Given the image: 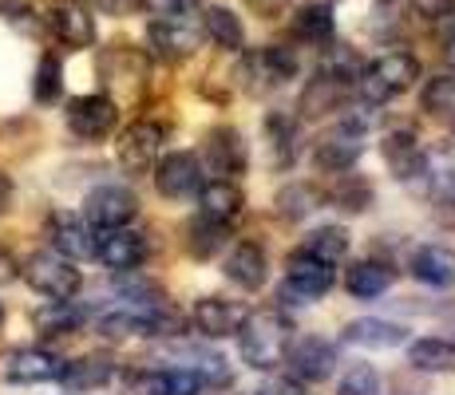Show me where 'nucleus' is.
<instances>
[{"mask_svg": "<svg viewBox=\"0 0 455 395\" xmlns=\"http://www.w3.org/2000/svg\"><path fill=\"white\" fill-rule=\"evenodd\" d=\"M234 336H238L242 364H250L253 372H274V367L285 364V352L297 340V328L282 309H253L242 316Z\"/></svg>", "mask_w": 455, "mask_h": 395, "instance_id": "f257e3e1", "label": "nucleus"}, {"mask_svg": "<svg viewBox=\"0 0 455 395\" xmlns=\"http://www.w3.org/2000/svg\"><path fill=\"white\" fill-rule=\"evenodd\" d=\"M416 79H419V59L412 51H384L380 59L361 67V75H356V95H361V103L384 107V103H392L396 95L412 91Z\"/></svg>", "mask_w": 455, "mask_h": 395, "instance_id": "f03ea898", "label": "nucleus"}, {"mask_svg": "<svg viewBox=\"0 0 455 395\" xmlns=\"http://www.w3.org/2000/svg\"><path fill=\"white\" fill-rule=\"evenodd\" d=\"M234 75H238V87L246 95H266L297 75V56L285 43H266V48L242 51V64Z\"/></svg>", "mask_w": 455, "mask_h": 395, "instance_id": "7ed1b4c3", "label": "nucleus"}, {"mask_svg": "<svg viewBox=\"0 0 455 395\" xmlns=\"http://www.w3.org/2000/svg\"><path fill=\"white\" fill-rule=\"evenodd\" d=\"M20 277L32 285V293L48 296V301H76V293L84 288V277H80V269H76V261L60 257L56 249L32 253L20 265Z\"/></svg>", "mask_w": 455, "mask_h": 395, "instance_id": "20e7f679", "label": "nucleus"}, {"mask_svg": "<svg viewBox=\"0 0 455 395\" xmlns=\"http://www.w3.org/2000/svg\"><path fill=\"white\" fill-rule=\"evenodd\" d=\"M337 285V265H329V261L313 257L309 249H293L290 257H285V285H282V296L290 304H313L321 301V296L329 293V288Z\"/></svg>", "mask_w": 455, "mask_h": 395, "instance_id": "39448f33", "label": "nucleus"}, {"mask_svg": "<svg viewBox=\"0 0 455 395\" xmlns=\"http://www.w3.org/2000/svg\"><path fill=\"white\" fill-rule=\"evenodd\" d=\"M348 95H353V79L321 64L317 72L305 79L301 95H297V119H305V122L325 119V115H332V111L345 107Z\"/></svg>", "mask_w": 455, "mask_h": 395, "instance_id": "423d86ee", "label": "nucleus"}, {"mask_svg": "<svg viewBox=\"0 0 455 395\" xmlns=\"http://www.w3.org/2000/svg\"><path fill=\"white\" fill-rule=\"evenodd\" d=\"M203 170L210 178H238L250 166V151H246V135L238 127H210L203 135V154H198Z\"/></svg>", "mask_w": 455, "mask_h": 395, "instance_id": "0eeeda50", "label": "nucleus"}, {"mask_svg": "<svg viewBox=\"0 0 455 395\" xmlns=\"http://www.w3.org/2000/svg\"><path fill=\"white\" fill-rule=\"evenodd\" d=\"M116 127H119V103L111 95L95 91L68 103V130L76 138H84V143H103L108 135H116Z\"/></svg>", "mask_w": 455, "mask_h": 395, "instance_id": "6e6552de", "label": "nucleus"}, {"mask_svg": "<svg viewBox=\"0 0 455 395\" xmlns=\"http://www.w3.org/2000/svg\"><path fill=\"white\" fill-rule=\"evenodd\" d=\"M419 178L427 182L432 214L443 225H455V143H443L432 154H424V174Z\"/></svg>", "mask_w": 455, "mask_h": 395, "instance_id": "1a4fd4ad", "label": "nucleus"}, {"mask_svg": "<svg viewBox=\"0 0 455 395\" xmlns=\"http://www.w3.org/2000/svg\"><path fill=\"white\" fill-rule=\"evenodd\" d=\"M159 151H163V127L151 119H139L124 127V135L116 138V158L127 174H151L155 162H159Z\"/></svg>", "mask_w": 455, "mask_h": 395, "instance_id": "9d476101", "label": "nucleus"}, {"mask_svg": "<svg viewBox=\"0 0 455 395\" xmlns=\"http://www.w3.org/2000/svg\"><path fill=\"white\" fill-rule=\"evenodd\" d=\"M155 190L166 198V201H182V198H195L198 186L206 182V170L198 162L195 151H174V154H163L155 162Z\"/></svg>", "mask_w": 455, "mask_h": 395, "instance_id": "9b49d317", "label": "nucleus"}, {"mask_svg": "<svg viewBox=\"0 0 455 395\" xmlns=\"http://www.w3.org/2000/svg\"><path fill=\"white\" fill-rule=\"evenodd\" d=\"M139 214V198L131 194L127 186H95L92 194L84 198V217L95 225V230H119V225H131Z\"/></svg>", "mask_w": 455, "mask_h": 395, "instance_id": "f8f14e48", "label": "nucleus"}, {"mask_svg": "<svg viewBox=\"0 0 455 395\" xmlns=\"http://www.w3.org/2000/svg\"><path fill=\"white\" fill-rule=\"evenodd\" d=\"M147 48L166 64H179V59H190L198 51V32L187 24V16L163 12L147 24Z\"/></svg>", "mask_w": 455, "mask_h": 395, "instance_id": "ddd939ff", "label": "nucleus"}, {"mask_svg": "<svg viewBox=\"0 0 455 395\" xmlns=\"http://www.w3.org/2000/svg\"><path fill=\"white\" fill-rule=\"evenodd\" d=\"M285 367L297 383H321L337 372V348L325 336H305L293 340L290 352H285Z\"/></svg>", "mask_w": 455, "mask_h": 395, "instance_id": "4468645a", "label": "nucleus"}, {"mask_svg": "<svg viewBox=\"0 0 455 395\" xmlns=\"http://www.w3.org/2000/svg\"><path fill=\"white\" fill-rule=\"evenodd\" d=\"M364 154V130L348 127V122H337V130H329L317 146H313V166L321 174H345L361 162Z\"/></svg>", "mask_w": 455, "mask_h": 395, "instance_id": "2eb2a0df", "label": "nucleus"}, {"mask_svg": "<svg viewBox=\"0 0 455 395\" xmlns=\"http://www.w3.org/2000/svg\"><path fill=\"white\" fill-rule=\"evenodd\" d=\"M95 261H103V269H111V273H135L147 261V237L127 230V225H119V230H100Z\"/></svg>", "mask_w": 455, "mask_h": 395, "instance_id": "dca6fc26", "label": "nucleus"}, {"mask_svg": "<svg viewBox=\"0 0 455 395\" xmlns=\"http://www.w3.org/2000/svg\"><path fill=\"white\" fill-rule=\"evenodd\" d=\"M424 154L427 151L419 146L412 127H396L380 138V158H384V166L392 170L396 182H416L419 174H424Z\"/></svg>", "mask_w": 455, "mask_h": 395, "instance_id": "f3484780", "label": "nucleus"}, {"mask_svg": "<svg viewBox=\"0 0 455 395\" xmlns=\"http://www.w3.org/2000/svg\"><path fill=\"white\" fill-rule=\"evenodd\" d=\"M261 130H266L269 162H274L277 170H290L297 158H301V119L285 115V111H266Z\"/></svg>", "mask_w": 455, "mask_h": 395, "instance_id": "a211bd4d", "label": "nucleus"}, {"mask_svg": "<svg viewBox=\"0 0 455 395\" xmlns=\"http://www.w3.org/2000/svg\"><path fill=\"white\" fill-rule=\"evenodd\" d=\"M340 340L353 348H369V352H388V348L408 344V328L396 320H384V316H361V320H348Z\"/></svg>", "mask_w": 455, "mask_h": 395, "instance_id": "6ab92c4d", "label": "nucleus"}, {"mask_svg": "<svg viewBox=\"0 0 455 395\" xmlns=\"http://www.w3.org/2000/svg\"><path fill=\"white\" fill-rule=\"evenodd\" d=\"M242 316H246L242 304L226 301V296H203V301H195V309H190V324H195L198 336L222 340V336H234V332H238Z\"/></svg>", "mask_w": 455, "mask_h": 395, "instance_id": "aec40b11", "label": "nucleus"}, {"mask_svg": "<svg viewBox=\"0 0 455 395\" xmlns=\"http://www.w3.org/2000/svg\"><path fill=\"white\" fill-rule=\"evenodd\" d=\"M48 24L60 43L68 48H92L95 43V16L84 8V0H56L48 12Z\"/></svg>", "mask_w": 455, "mask_h": 395, "instance_id": "412c9836", "label": "nucleus"}, {"mask_svg": "<svg viewBox=\"0 0 455 395\" xmlns=\"http://www.w3.org/2000/svg\"><path fill=\"white\" fill-rule=\"evenodd\" d=\"M48 237H52V249H56L60 257H68V261H87V257H95V241H100V230H95L87 217L80 222V217L60 214V217H52Z\"/></svg>", "mask_w": 455, "mask_h": 395, "instance_id": "4be33fe9", "label": "nucleus"}, {"mask_svg": "<svg viewBox=\"0 0 455 395\" xmlns=\"http://www.w3.org/2000/svg\"><path fill=\"white\" fill-rule=\"evenodd\" d=\"M222 273L230 285H238L242 293H258V288L269 280V261H266V253H261V245L238 241L230 253H226Z\"/></svg>", "mask_w": 455, "mask_h": 395, "instance_id": "5701e85b", "label": "nucleus"}, {"mask_svg": "<svg viewBox=\"0 0 455 395\" xmlns=\"http://www.w3.org/2000/svg\"><path fill=\"white\" fill-rule=\"evenodd\" d=\"M246 209V194H242L238 182L230 178H210L198 186V214L210 217V222H222V225H234Z\"/></svg>", "mask_w": 455, "mask_h": 395, "instance_id": "b1692460", "label": "nucleus"}, {"mask_svg": "<svg viewBox=\"0 0 455 395\" xmlns=\"http://www.w3.org/2000/svg\"><path fill=\"white\" fill-rule=\"evenodd\" d=\"M139 395H203L206 380L198 367H151V372H139L135 380Z\"/></svg>", "mask_w": 455, "mask_h": 395, "instance_id": "393cba45", "label": "nucleus"}, {"mask_svg": "<svg viewBox=\"0 0 455 395\" xmlns=\"http://www.w3.org/2000/svg\"><path fill=\"white\" fill-rule=\"evenodd\" d=\"M64 372V359L48 348H16L4 359V380L12 383H52Z\"/></svg>", "mask_w": 455, "mask_h": 395, "instance_id": "a878e982", "label": "nucleus"}, {"mask_svg": "<svg viewBox=\"0 0 455 395\" xmlns=\"http://www.w3.org/2000/svg\"><path fill=\"white\" fill-rule=\"evenodd\" d=\"M408 273L427 288H455V249H448V245H419L408 257Z\"/></svg>", "mask_w": 455, "mask_h": 395, "instance_id": "bb28decb", "label": "nucleus"}, {"mask_svg": "<svg viewBox=\"0 0 455 395\" xmlns=\"http://www.w3.org/2000/svg\"><path fill=\"white\" fill-rule=\"evenodd\" d=\"M392 280H396V269L376 257H361L345 269V288L356 301H376V296H384L392 288Z\"/></svg>", "mask_w": 455, "mask_h": 395, "instance_id": "cd10ccee", "label": "nucleus"}, {"mask_svg": "<svg viewBox=\"0 0 455 395\" xmlns=\"http://www.w3.org/2000/svg\"><path fill=\"white\" fill-rule=\"evenodd\" d=\"M408 364H412L416 372H432V375L455 372V340H448V336L408 340Z\"/></svg>", "mask_w": 455, "mask_h": 395, "instance_id": "c85d7f7f", "label": "nucleus"}, {"mask_svg": "<svg viewBox=\"0 0 455 395\" xmlns=\"http://www.w3.org/2000/svg\"><path fill=\"white\" fill-rule=\"evenodd\" d=\"M111 380H116V364H111L108 356L72 359V364H64V372H60V383H64L68 391H95V388H108Z\"/></svg>", "mask_w": 455, "mask_h": 395, "instance_id": "c756f323", "label": "nucleus"}, {"mask_svg": "<svg viewBox=\"0 0 455 395\" xmlns=\"http://www.w3.org/2000/svg\"><path fill=\"white\" fill-rule=\"evenodd\" d=\"M203 32L218 43V48H226V51H242V48H246V28H242V16L234 12V8H226V4L203 8Z\"/></svg>", "mask_w": 455, "mask_h": 395, "instance_id": "7c9ffc66", "label": "nucleus"}, {"mask_svg": "<svg viewBox=\"0 0 455 395\" xmlns=\"http://www.w3.org/2000/svg\"><path fill=\"white\" fill-rule=\"evenodd\" d=\"M332 190L321 201H332V206L340 209V214H364V209H372V182L361 178V174L345 170V174H332Z\"/></svg>", "mask_w": 455, "mask_h": 395, "instance_id": "2f4dec72", "label": "nucleus"}, {"mask_svg": "<svg viewBox=\"0 0 455 395\" xmlns=\"http://www.w3.org/2000/svg\"><path fill=\"white\" fill-rule=\"evenodd\" d=\"M226 241H230V225H222V222H210V217L198 214L195 222L187 225V253L195 261L218 257V253L226 249Z\"/></svg>", "mask_w": 455, "mask_h": 395, "instance_id": "473e14b6", "label": "nucleus"}, {"mask_svg": "<svg viewBox=\"0 0 455 395\" xmlns=\"http://www.w3.org/2000/svg\"><path fill=\"white\" fill-rule=\"evenodd\" d=\"M313 209H321V194L313 186H305V182H290V186H282L274 198V214L282 217V222H305Z\"/></svg>", "mask_w": 455, "mask_h": 395, "instance_id": "72a5a7b5", "label": "nucleus"}, {"mask_svg": "<svg viewBox=\"0 0 455 395\" xmlns=\"http://www.w3.org/2000/svg\"><path fill=\"white\" fill-rule=\"evenodd\" d=\"M332 28H337V20H332L329 4H301L293 12V36L305 43H329Z\"/></svg>", "mask_w": 455, "mask_h": 395, "instance_id": "f704fd0d", "label": "nucleus"}, {"mask_svg": "<svg viewBox=\"0 0 455 395\" xmlns=\"http://www.w3.org/2000/svg\"><path fill=\"white\" fill-rule=\"evenodd\" d=\"M305 249H309L313 257L337 265V261L348 257V249H353V237H348L345 225H317L313 233H305Z\"/></svg>", "mask_w": 455, "mask_h": 395, "instance_id": "c9c22d12", "label": "nucleus"}, {"mask_svg": "<svg viewBox=\"0 0 455 395\" xmlns=\"http://www.w3.org/2000/svg\"><path fill=\"white\" fill-rule=\"evenodd\" d=\"M419 111L435 119H455V75H432L419 91Z\"/></svg>", "mask_w": 455, "mask_h": 395, "instance_id": "e433bc0d", "label": "nucleus"}, {"mask_svg": "<svg viewBox=\"0 0 455 395\" xmlns=\"http://www.w3.org/2000/svg\"><path fill=\"white\" fill-rule=\"evenodd\" d=\"M32 95H36L40 107H52V103H60V95H64V64H60V56H40V67H36V79H32Z\"/></svg>", "mask_w": 455, "mask_h": 395, "instance_id": "4c0bfd02", "label": "nucleus"}, {"mask_svg": "<svg viewBox=\"0 0 455 395\" xmlns=\"http://www.w3.org/2000/svg\"><path fill=\"white\" fill-rule=\"evenodd\" d=\"M84 309L72 301H48V309L36 316V324L44 332H56V336H68V332H76L84 324Z\"/></svg>", "mask_w": 455, "mask_h": 395, "instance_id": "58836bf2", "label": "nucleus"}, {"mask_svg": "<svg viewBox=\"0 0 455 395\" xmlns=\"http://www.w3.org/2000/svg\"><path fill=\"white\" fill-rule=\"evenodd\" d=\"M337 395H384V380L372 364H353L340 375Z\"/></svg>", "mask_w": 455, "mask_h": 395, "instance_id": "ea45409f", "label": "nucleus"}, {"mask_svg": "<svg viewBox=\"0 0 455 395\" xmlns=\"http://www.w3.org/2000/svg\"><path fill=\"white\" fill-rule=\"evenodd\" d=\"M92 4L100 8L103 16H139V12H147L151 0H92Z\"/></svg>", "mask_w": 455, "mask_h": 395, "instance_id": "a19ab883", "label": "nucleus"}, {"mask_svg": "<svg viewBox=\"0 0 455 395\" xmlns=\"http://www.w3.org/2000/svg\"><path fill=\"white\" fill-rule=\"evenodd\" d=\"M412 8L424 20H448V16H455V0H412Z\"/></svg>", "mask_w": 455, "mask_h": 395, "instance_id": "79ce46f5", "label": "nucleus"}, {"mask_svg": "<svg viewBox=\"0 0 455 395\" xmlns=\"http://www.w3.org/2000/svg\"><path fill=\"white\" fill-rule=\"evenodd\" d=\"M16 277H20V261H16L12 249H4V245H0V285H12Z\"/></svg>", "mask_w": 455, "mask_h": 395, "instance_id": "37998d69", "label": "nucleus"}, {"mask_svg": "<svg viewBox=\"0 0 455 395\" xmlns=\"http://www.w3.org/2000/svg\"><path fill=\"white\" fill-rule=\"evenodd\" d=\"M285 4H290V0H246V8H250V12H253V16H266V20H269V16H277V12H282Z\"/></svg>", "mask_w": 455, "mask_h": 395, "instance_id": "c03bdc74", "label": "nucleus"}, {"mask_svg": "<svg viewBox=\"0 0 455 395\" xmlns=\"http://www.w3.org/2000/svg\"><path fill=\"white\" fill-rule=\"evenodd\" d=\"M12 198H16V186H12V178H8L4 170H0V217L12 209Z\"/></svg>", "mask_w": 455, "mask_h": 395, "instance_id": "a18cd8bd", "label": "nucleus"}, {"mask_svg": "<svg viewBox=\"0 0 455 395\" xmlns=\"http://www.w3.org/2000/svg\"><path fill=\"white\" fill-rule=\"evenodd\" d=\"M163 8L166 12H174V16H190V12L203 8V0H163Z\"/></svg>", "mask_w": 455, "mask_h": 395, "instance_id": "49530a36", "label": "nucleus"}, {"mask_svg": "<svg viewBox=\"0 0 455 395\" xmlns=\"http://www.w3.org/2000/svg\"><path fill=\"white\" fill-rule=\"evenodd\" d=\"M253 395H297V388H293L290 380H274V383H261Z\"/></svg>", "mask_w": 455, "mask_h": 395, "instance_id": "de8ad7c7", "label": "nucleus"}, {"mask_svg": "<svg viewBox=\"0 0 455 395\" xmlns=\"http://www.w3.org/2000/svg\"><path fill=\"white\" fill-rule=\"evenodd\" d=\"M443 56H448L451 64H455V28L448 32V40H443Z\"/></svg>", "mask_w": 455, "mask_h": 395, "instance_id": "09e8293b", "label": "nucleus"}, {"mask_svg": "<svg viewBox=\"0 0 455 395\" xmlns=\"http://www.w3.org/2000/svg\"><path fill=\"white\" fill-rule=\"evenodd\" d=\"M0 324H4V304H0Z\"/></svg>", "mask_w": 455, "mask_h": 395, "instance_id": "8fccbe9b", "label": "nucleus"}, {"mask_svg": "<svg viewBox=\"0 0 455 395\" xmlns=\"http://www.w3.org/2000/svg\"><path fill=\"white\" fill-rule=\"evenodd\" d=\"M8 4H12V0H0V8H8Z\"/></svg>", "mask_w": 455, "mask_h": 395, "instance_id": "3c124183", "label": "nucleus"}, {"mask_svg": "<svg viewBox=\"0 0 455 395\" xmlns=\"http://www.w3.org/2000/svg\"><path fill=\"white\" fill-rule=\"evenodd\" d=\"M384 4H392V0H384Z\"/></svg>", "mask_w": 455, "mask_h": 395, "instance_id": "603ef678", "label": "nucleus"}]
</instances>
